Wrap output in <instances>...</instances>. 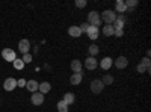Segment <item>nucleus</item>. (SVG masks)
<instances>
[{
	"mask_svg": "<svg viewBox=\"0 0 151 112\" xmlns=\"http://www.w3.org/2000/svg\"><path fill=\"white\" fill-rule=\"evenodd\" d=\"M100 18H101L106 24H112L113 21L116 20V12H115V11H110V9H106Z\"/></svg>",
	"mask_w": 151,
	"mask_h": 112,
	"instance_id": "f257e3e1",
	"label": "nucleus"
},
{
	"mask_svg": "<svg viewBox=\"0 0 151 112\" xmlns=\"http://www.w3.org/2000/svg\"><path fill=\"white\" fill-rule=\"evenodd\" d=\"M88 24H89V26H95V27H98V24H101V18H100L98 12L91 11L89 14H88Z\"/></svg>",
	"mask_w": 151,
	"mask_h": 112,
	"instance_id": "f03ea898",
	"label": "nucleus"
},
{
	"mask_svg": "<svg viewBox=\"0 0 151 112\" xmlns=\"http://www.w3.org/2000/svg\"><path fill=\"white\" fill-rule=\"evenodd\" d=\"M2 58L5 61H8V62H14L17 59V55H15V52L12 50V48H3L2 50Z\"/></svg>",
	"mask_w": 151,
	"mask_h": 112,
	"instance_id": "7ed1b4c3",
	"label": "nucleus"
},
{
	"mask_svg": "<svg viewBox=\"0 0 151 112\" xmlns=\"http://www.w3.org/2000/svg\"><path fill=\"white\" fill-rule=\"evenodd\" d=\"M103 90H104V83L100 80V79H95V80L91 82V91H92L94 94H100Z\"/></svg>",
	"mask_w": 151,
	"mask_h": 112,
	"instance_id": "20e7f679",
	"label": "nucleus"
},
{
	"mask_svg": "<svg viewBox=\"0 0 151 112\" xmlns=\"http://www.w3.org/2000/svg\"><path fill=\"white\" fill-rule=\"evenodd\" d=\"M15 88H17V80L14 77H8L3 82V90L5 91H14Z\"/></svg>",
	"mask_w": 151,
	"mask_h": 112,
	"instance_id": "39448f33",
	"label": "nucleus"
},
{
	"mask_svg": "<svg viewBox=\"0 0 151 112\" xmlns=\"http://www.w3.org/2000/svg\"><path fill=\"white\" fill-rule=\"evenodd\" d=\"M86 33H88V38L95 41L98 38V35H100V29L95 27V26H89V27H88V30H86Z\"/></svg>",
	"mask_w": 151,
	"mask_h": 112,
	"instance_id": "423d86ee",
	"label": "nucleus"
},
{
	"mask_svg": "<svg viewBox=\"0 0 151 112\" xmlns=\"http://www.w3.org/2000/svg\"><path fill=\"white\" fill-rule=\"evenodd\" d=\"M30 102H32L35 106H41V105L44 103V94H41V92H33Z\"/></svg>",
	"mask_w": 151,
	"mask_h": 112,
	"instance_id": "0eeeda50",
	"label": "nucleus"
},
{
	"mask_svg": "<svg viewBox=\"0 0 151 112\" xmlns=\"http://www.w3.org/2000/svg\"><path fill=\"white\" fill-rule=\"evenodd\" d=\"M127 65H129V59L125 58V56H118V59L115 61V67L118 70H124Z\"/></svg>",
	"mask_w": 151,
	"mask_h": 112,
	"instance_id": "6e6552de",
	"label": "nucleus"
},
{
	"mask_svg": "<svg viewBox=\"0 0 151 112\" xmlns=\"http://www.w3.org/2000/svg\"><path fill=\"white\" fill-rule=\"evenodd\" d=\"M29 48H30V43H29V40H21V41L18 43V50H20L23 55L29 53Z\"/></svg>",
	"mask_w": 151,
	"mask_h": 112,
	"instance_id": "1a4fd4ad",
	"label": "nucleus"
},
{
	"mask_svg": "<svg viewBox=\"0 0 151 112\" xmlns=\"http://www.w3.org/2000/svg\"><path fill=\"white\" fill-rule=\"evenodd\" d=\"M97 65H98V62H97L95 58L89 56V58H86V59H85V67H86L88 70H95Z\"/></svg>",
	"mask_w": 151,
	"mask_h": 112,
	"instance_id": "9d476101",
	"label": "nucleus"
},
{
	"mask_svg": "<svg viewBox=\"0 0 151 112\" xmlns=\"http://www.w3.org/2000/svg\"><path fill=\"white\" fill-rule=\"evenodd\" d=\"M112 64H113V59L109 58V56H106V58H103L101 61H100V67H101L103 70H109L112 67Z\"/></svg>",
	"mask_w": 151,
	"mask_h": 112,
	"instance_id": "9b49d317",
	"label": "nucleus"
},
{
	"mask_svg": "<svg viewBox=\"0 0 151 112\" xmlns=\"http://www.w3.org/2000/svg\"><path fill=\"white\" fill-rule=\"evenodd\" d=\"M82 79H83L82 73H73L70 77V82H71V85H79V83H82Z\"/></svg>",
	"mask_w": 151,
	"mask_h": 112,
	"instance_id": "f8f14e48",
	"label": "nucleus"
},
{
	"mask_svg": "<svg viewBox=\"0 0 151 112\" xmlns=\"http://www.w3.org/2000/svg\"><path fill=\"white\" fill-rule=\"evenodd\" d=\"M38 86H40V83H38L36 80H27V82H26V88H27L32 94L38 91Z\"/></svg>",
	"mask_w": 151,
	"mask_h": 112,
	"instance_id": "ddd939ff",
	"label": "nucleus"
},
{
	"mask_svg": "<svg viewBox=\"0 0 151 112\" xmlns=\"http://www.w3.org/2000/svg\"><path fill=\"white\" fill-rule=\"evenodd\" d=\"M71 70H73V73H82V61L74 59L71 62Z\"/></svg>",
	"mask_w": 151,
	"mask_h": 112,
	"instance_id": "4468645a",
	"label": "nucleus"
},
{
	"mask_svg": "<svg viewBox=\"0 0 151 112\" xmlns=\"http://www.w3.org/2000/svg\"><path fill=\"white\" fill-rule=\"evenodd\" d=\"M68 33H70V36H73V38H79V36H82V32H80L79 26H71L68 29Z\"/></svg>",
	"mask_w": 151,
	"mask_h": 112,
	"instance_id": "2eb2a0df",
	"label": "nucleus"
},
{
	"mask_svg": "<svg viewBox=\"0 0 151 112\" xmlns=\"http://www.w3.org/2000/svg\"><path fill=\"white\" fill-rule=\"evenodd\" d=\"M38 90H40V92H41V94H47L50 90H52V85H50L48 82H42V83H40Z\"/></svg>",
	"mask_w": 151,
	"mask_h": 112,
	"instance_id": "dca6fc26",
	"label": "nucleus"
},
{
	"mask_svg": "<svg viewBox=\"0 0 151 112\" xmlns=\"http://www.w3.org/2000/svg\"><path fill=\"white\" fill-rule=\"evenodd\" d=\"M115 8L118 12H121V14H124V12H127V8H125V3L124 0H118V2L115 3Z\"/></svg>",
	"mask_w": 151,
	"mask_h": 112,
	"instance_id": "f3484780",
	"label": "nucleus"
},
{
	"mask_svg": "<svg viewBox=\"0 0 151 112\" xmlns=\"http://www.w3.org/2000/svg\"><path fill=\"white\" fill-rule=\"evenodd\" d=\"M113 32H115V27L112 26V24H104V27H103V33L106 36H112Z\"/></svg>",
	"mask_w": 151,
	"mask_h": 112,
	"instance_id": "a211bd4d",
	"label": "nucleus"
},
{
	"mask_svg": "<svg viewBox=\"0 0 151 112\" xmlns=\"http://www.w3.org/2000/svg\"><path fill=\"white\" fill-rule=\"evenodd\" d=\"M124 3H125V8H127V11L132 12V11L137 6V0H125Z\"/></svg>",
	"mask_w": 151,
	"mask_h": 112,
	"instance_id": "6ab92c4d",
	"label": "nucleus"
},
{
	"mask_svg": "<svg viewBox=\"0 0 151 112\" xmlns=\"http://www.w3.org/2000/svg\"><path fill=\"white\" fill-rule=\"evenodd\" d=\"M62 100H64L68 106L73 105V103H74V94H73V92H67V94L64 95V98H62Z\"/></svg>",
	"mask_w": 151,
	"mask_h": 112,
	"instance_id": "aec40b11",
	"label": "nucleus"
},
{
	"mask_svg": "<svg viewBox=\"0 0 151 112\" xmlns=\"http://www.w3.org/2000/svg\"><path fill=\"white\" fill-rule=\"evenodd\" d=\"M89 56H92V58H95L97 55H98V52H100V48H98V46H95V44H91L89 46Z\"/></svg>",
	"mask_w": 151,
	"mask_h": 112,
	"instance_id": "412c9836",
	"label": "nucleus"
},
{
	"mask_svg": "<svg viewBox=\"0 0 151 112\" xmlns=\"http://www.w3.org/2000/svg\"><path fill=\"white\" fill-rule=\"evenodd\" d=\"M68 105L64 102V100H60V102H58V111L59 112H68Z\"/></svg>",
	"mask_w": 151,
	"mask_h": 112,
	"instance_id": "4be33fe9",
	"label": "nucleus"
},
{
	"mask_svg": "<svg viewBox=\"0 0 151 112\" xmlns=\"http://www.w3.org/2000/svg\"><path fill=\"white\" fill-rule=\"evenodd\" d=\"M12 64H14V67H15L17 70H23V68H24V65H26V64L23 62V59H15L14 62H12Z\"/></svg>",
	"mask_w": 151,
	"mask_h": 112,
	"instance_id": "5701e85b",
	"label": "nucleus"
},
{
	"mask_svg": "<svg viewBox=\"0 0 151 112\" xmlns=\"http://www.w3.org/2000/svg\"><path fill=\"white\" fill-rule=\"evenodd\" d=\"M101 82H103L104 85H112V83H113V76H110V74H106V76L101 79Z\"/></svg>",
	"mask_w": 151,
	"mask_h": 112,
	"instance_id": "b1692460",
	"label": "nucleus"
},
{
	"mask_svg": "<svg viewBox=\"0 0 151 112\" xmlns=\"http://www.w3.org/2000/svg\"><path fill=\"white\" fill-rule=\"evenodd\" d=\"M124 24H125L124 21H121L119 18H116L115 21H113V24H112V26L115 27V29H124Z\"/></svg>",
	"mask_w": 151,
	"mask_h": 112,
	"instance_id": "393cba45",
	"label": "nucleus"
},
{
	"mask_svg": "<svg viewBox=\"0 0 151 112\" xmlns=\"http://www.w3.org/2000/svg\"><path fill=\"white\" fill-rule=\"evenodd\" d=\"M23 62H24V64H29V62H32V55L30 53H26V55H23Z\"/></svg>",
	"mask_w": 151,
	"mask_h": 112,
	"instance_id": "a878e982",
	"label": "nucleus"
},
{
	"mask_svg": "<svg viewBox=\"0 0 151 112\" xmlns=\"http://www.w3.org/2000/svg\"><path fill=\"white\" fill-rule=\"evenodd\" d=\"M76 6L77 8H85L86 6V0H76Z\"/></svg>",
	"mask_w": 151,
	"mask_h": 112,
	"instance_id": "bb28decb",
	"label": "nucleus"
},
{
	"mask_svg": "<svg viewBox=\"0 0 151 112\" xmlns=\"http://www.w3.org/2000/svg\"><path fill=\"white\" fill-rule=\"evenodd\" d=\"M88 27H89V24H88V23H83L82 26H79V29H80V32H82V33H83V32H86V30H88Z\"/></svg>",
	"mask_w": 151,
	"mask_h": 112,
	"instance_id": "cd10ccee",
	"label": "nucleus"
},
{
	"mask_svg": "<svg viewBox=\"0 0 151 112\" xmlns=\"http://www.w3.org/2000/svg\"><path fill=\"white\" fill-rule=\"evenodd\" d=\"M113 35H115V36H122L124 35V29H115Z\"/></svg>",
	"mask_w": 151,
	"mask_h": 112,
	"instance_id": "c85d7f7f",
	"label": "nucleus"
},
{
	"mask_svg": "<svg viewBox=\"0 0 151 112\" xmlns=\"http://www.w3.org/2000/svg\"><path fill=\"white\" fill-rule=\"evenodd\" d=\"M26 82H27V80H24V79H20V80H17V86H20V88H23V86H26Z\"/></svg>",
	"mask_w": 151,
	"mask_h": 112,
	"instance_id": "c756f323",
	"label": "nucleus"
},
{
	"mask_svg": "<svg viewBox=\"0 0 151 112\" xmlns=\"http://www.w3.org/2000/svg\"><path fill=\"white\" fill-rule=\"evenodd\" d=\"M137 73H147V68L142 64H139V65H137Z\"/></svg>",
	"mask_w": 151,
	"mask_h": 112,
	"instance_id": "7c9ffc66",
	"label": "nucleus"
},
{
	"mask_svg": "<svg viewBox=\"0 0 151 112\" xmlns=\"http://www.w3.org/2000/svg\"><path fill=\"white\" fill-rule=\"evenodd\" d=\"M116 18H119V20H121V21H124V23H125V21H127V17H125L124 14H121V15H118Z\"/></svg>",
	"mask_w": 151,
	"mask_h": 112,
	"instance_id": "2f4dec72",
	"label": "nucleus"
}]
</instances>
